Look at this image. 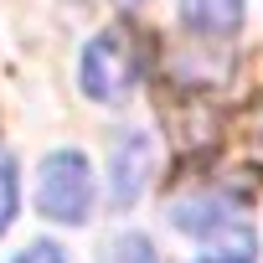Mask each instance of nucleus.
Segmentation results:
<instances>
[{"instance_id": "nucleus-1", "label": "nucleus", "mask_w": 263, "mask_h": 263, "mask_svg": "<svg viewBox=\"0 0 263 263\" xmlns=\"http://www.w3.org/2000/svg\"><path fill=\"white\" fill-rule=\"evenodd\" d=\"M36 206L42 217L52 222H88V206H93V171L78 150H57L47 155L42 165V181H36Z\"/></svg>"}, {"instance_id": "nucleus-2", "label": "nucleus", "mask_w": 263, "mask_h": 263, "mask_svg": "<svg viewBox=\"0 0 263 263\" xmlns=\"http://www.w3.org/2000/svg\"><path fill=\"white\" fill-rule=\"evenodd\" d=\"M135 83H140V52L129 36L103 31V36L88 42V52H83V93L88 98L119 103V98L135 93Z\"/></svg>"}, {"instance_id": "nucleus-3", "label": "nucleus", "mask_w": 263, "mask_h": 263, "mask_svg": "<svg viewBox=\"0 0 263 263\" xmlns=\"http://www.w3.org/2000/svg\"><path fill=\"white\" fill-rule=\"evenodd\" d=\"M150 160H155L150 135H124L119 140V150L108 160V196H114V206H135V196L150 181Z\"/></svg>"}, {"instance_id": "nucleus-4", "label": "nucleus", "mask_w": 263, "mask_h": 263, "mask_svg": "<svg viewBox=\"0 0 263 263\" xmlns=\"http://www.w3.org/2000/svg\"><path fill=\"white\" fill-rule=\"evenodd\" d=\"M171 222H176L181 232L212 242V237L232 232V222H237V201H227V196H191V201H181V206L171 212Z\"/></svg>"}, {"instance_id": "nucleus-5", "label": "nucleus", "mask_w": 263, "mask_h": 263, "mask_svg": "<svg viewBox=\"0 0 263 263\" xmlns=\"http://www.w3.org/2000/svg\"><path fill=\"white\" fill-rule=\"evenodd\" d=\"M181 21L201 36H232L242 26V0H181Z\"/></svg>"}, {"instance_id": "nucleus-6", "label": "nucleus", "mask_w": 263, "mask_h": 263, "mask_svg": "<svg viewBox=\"0 0 263 263\" xmlns=\"http://www.w3.org/2000/svg\"><path fill=\"white\" fill-rule=\"evenodd\" d=\"M196 263H253V232L237 227V237H232V232L212 237V248H206Z\"/></svg>"}, {"instance_id": "nucleus-7", "label": "nucleus", "mask_w": 263, "mask_h": 263, "mask_svg": "<svg viewBox=\"0 0 263 263\" xmlns=\"http://www.w3.org/2000/svg\"><path fill=\"white\" fill-rule=\"evenodd\" d=\"M16 206H21V186H16V165L11 155H0V232L16 222Z\"/></svg>"}, {"instance_id": "nucleus-8", "label": "nucleus", "mask_w": 263, "mask_h": 263, "mask_svg": "<svg viewBox=\"0 0 263 263\" xmlns=\"http://www.w3.org/2000/svg\"><path fill=\"white\" fill-rule=\"evenodd\" d=\"M108 263H160L155 253H150V242L145 237H119V248H114V258Z\"/></svg>"}, {"instance_id": "nucleus-9", "label": "nucleus", "mask_w": 263, "mask_h": 263, "mask_svg": "<svg viewBox=\"0 0 263 263\" xmlns=\"http://www.w3.org/2000/svg\"><path fill=\"white\" fill-rule=\"evenodd\" d=\"M16 263H67V258H62V248H52V242H31Z\"/></svg>"}]
</instances>
